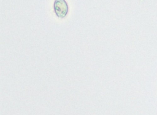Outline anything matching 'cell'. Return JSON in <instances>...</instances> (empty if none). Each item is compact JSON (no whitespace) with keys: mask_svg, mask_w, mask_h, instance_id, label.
Instances as JSON below:
<instances>
[{"mask_svg":"<svg viewBox=\"0 0 157 115\" xmlns=\"http://www.w3.org/2000/svg\"><path fill=\"white\" fill-rule=\"evenodd\" d=\"M53 9L56 15L60 18H64L69 11V7L65 0H55Z\"/></svg>","mask_w":157,"mask_h":115,"instance_id":"6da1fadb","label":"cell"}]
</instances>
